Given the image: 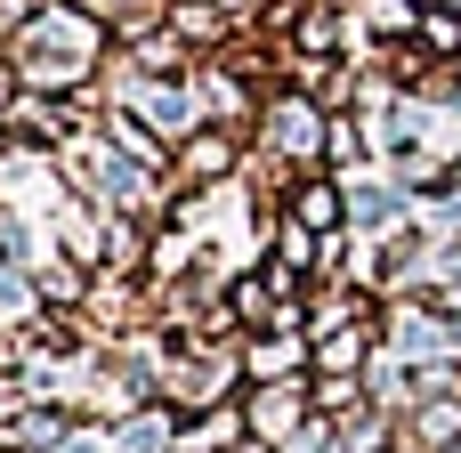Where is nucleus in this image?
<instances>
[{
    "label": "nucleus",
    "instance_id": "1",
    "mask_svg": "<svg viewBox=\"0 0 461 453\" xmlns=\"http://www.w3.org/2000/svg\"><path fill=\"white\" fill-rule=\"evenodd\" d=\"M105 24L97 16H81L73 0H41L8 41H0V57H8V73L24 81V89H49V97H65V89H89L97 73H105Z\"/></svg>",
    "mask_w": 461,
    "mask_h": 453
},
{
    "label": "nucleus",
    "instance_id": "2",
    "mask_svg": "<svg viewBox=\"0 0 461 453\" xmlns=\"http://www.w3.org/2000/svg\"><path fill=\"white\" fill-rule=\"evenodd\" d=\"M243 146H251V130H219V122L186 130V138L170 146V186H194V195H211L219 178H235V170H243Z\"/></svg>",
    "mask_w": 461,
    "mask_h": 453
},
{
    "label": "nucleus",
    "instance_id": "3",
    "mask_svg": "<svg viewBox=\"0 0 461 453\" xmlns=\"http://www.w3.org/2000/svg\"><path fill=\"white\" fill-rule=\"evenodd\" d=\"M243 421H251V438H267V446H284L292 430H308V421H316L308 373H300V381H251V389H243Z\"/></svg>",
    "mask_w": 461,
    "mask_h": 453
},
{
    "label": "nucleus",
    "instance_id": "4",
    "mask_svg": "<svg viewBox=\"0 0 461 453\" xmlns=\"http://www.w3.org/2000/svg\"><path fill=\"white\" fill-rule=\"evenodd\" d=\"M284 219L316 227V235H348V178L340 170H300L284 195Z\"/></svg>",
    "mask_w": 461,
    "mask_h": 453
},
{
    "label": "nucleus",
    "instance_id": "5",
    "mask_svg": "<svg viewBox=\"0 0 461 453\" xmlns=\"http://www.w3.org/2000/svg\"><path fill=\"white\" fill-rule=\"evenodd\" d=\"M413 195L397 186V178H373V170H357L348 178V235H389V227H413Z\"/></svg>",
    "mask_w": 461,
    "mask_h": 453
},
{
    "label": "nucleus",
    "instance_id": "6",
    "mask_svg": "<svg viewBox=\"0 0 461 453\" xmlns=\"http://www.w3.org/2000/svg\"><path fill=\"white\" fill-rule=\"evenodd\" d=\"M373 357H381V316L340 324V332H308V373H365Z\"/></svg>",
    "mask_w": 461,
    "mask_h": 453
},
{
    "label": "nucleus",
    "instance_id": "7",
    "mask_svg": "<svg viewBox=\"0 0 461 453\" xmlns=\"http://www.w3.org/2000/svg\"><path fill=\"white\" fill-rule=\"evenodd\" d=\"M243 381H300L308 373V332H243Z\"/></svg>",
    "mask_w": 461,
    "mask_h": 453
},
{
    "label": "nucleus",
    "instance_id": "8",
    "mask_svg": "<svg viewBox=\"0 0 461 453\" xmlns=\"http://www.w3.org/2000/svg\"><path fill=\"white\" fill-rule=\"evenodd\" d=\"M373 162V138H365V113L348 105V113H324V170H340V178H357Z\"/></svg>",
    "mask_w": 461,
    "mask_h": 453
},
{
    "label": "nucleus",
    "instance_id": "9",
    "mask_svg": "<svg viewBox=\"0 0 461 453\" xmlns=\"http://www.w3.org/2000/svg\"><path fill=\"white\" fill-rule=\"evenodd\" d=\"M73 8H81V16H97L113 41H130V32L162 24V8H170V0H73Z\"/></svg>",
    "mask_w": 461,
    "mask_h": 453
},
{
    "label": "nucleus",
    "instance_id": "10",
    "mask_svg": "<svg viewBox=\"0 0 461 453\" xmlns=\"http://www.w3.org/2000/svg\"><path fill=\"white\" fill-rule=\"evenodd\" d=\"M429 8H454V16H461V0H429Z\"/></svg>",
    "mask_w": 461,
    "mask_h": 453
},
{
    "label": "nucleus",
    "instance_id": "11",
    "mask_svg": "<svg viewBox=\"0 0 461 453\" xmlns=\"http://www.w3.org/2000/svg\"><path fill=\"white\" fill-rule=\"evenodd\" d=\"M454 195H461V154H454Z\"/></svg>",
    "mask_w": 461,
    "mask_h": 453
}]
</instances>
